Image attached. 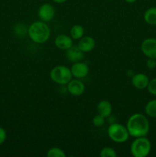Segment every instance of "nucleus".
Here are the masks:
<instances>
[{"instance_id": "obj_5", "label": "nucleus", "mask_w": 156, "mask_h": 157, "mask_svg": "<svg viewBox=\"0 0 156 157\" xmlns=\"http://www.w3.org/2000/svg\"><path fill=\"white\" fill-rule=\"evenodd\" d=\"M70 69L64 65H57L51 69L50 78L53 82L59 85H67L72 79Z\"/></svg>"}, {"instance_id": "obj_22", "label": "nucleus", "mask_w": 156, "mask_h": 157, "mask_svg": "<svg viewBox=\"0 0 156 157\" xmlns=\"http://www.w3.org/2000/svg\"><path fill=\"white\" fill-rule=\"evenodd\" d=\"M146 67L150 70H153L156 67V59L154 58H148L146 61Z\"/></svg>"}, {"instance_id": "obj_4", "label": "nucleus", "mask_w": 156, "mask_h": 157, "mask_svg": "<svg viewBox=\"0 0 156 157\" xmlns=\"http://www.w3.org/2000/svg\"><path fill=\"white\" fill-rule=\"evenodd\" d=\"M107 133L110 139L117 144L126 142L130 136L126 126L117 123H113L110 124L107 130Z\"/></svg>"}, {"instance_id": "obj_21", "label": "nucleus", "mask_w": 156, "mask_h": 157, "mask_svg": "<svg viewBox=\"0 0 156 157\" xmlns=\"http://www.w3.org/2000/svg\"><path fill=\"white\" fill-rule=\"evenodd\" d=\"M147 89H148V91L151 94L156 95V78H154L151 80H150Z\"/></svg>"}, {"instance_id": "obj_19", "label": "nucleus", "mask_w": 156, "mask_h": 157, "mask_svg": "<svg viewBox=\"0 0 156 157\" xmlns=\"http://www.w3.org/2000/svg\"><path fill=\"white\" fill-rule=\"evenodd\" d=\"M99 156L100 157H116L117 153L116 150L112 147H104L99 152Z\"/></svg>"}, {"instance_id": "obj_18", "label": "nucleus", "mask_w": 156, "mask_h": 157, "mask_svg": "<svg viewBox=\"0 0 156 157\" xmlns=\"http://www.w3.org/2000/svg\"><path fill=\"white\" fill-rule=\"evenodd\" d=\"M47 157H65L66 153L59 147H51L47 153Z\"/></svg>"}, {"instance_id": "obj_14", "label": "nucleus", "mask_w": 156, "mask_h": 157, "mask_svg": "<svg viewBox=\"0 0 156 157\" xmlns=\"http://www.w3.org/2000/svg\"><path fill=\"white\" fill-rule=\"evenodd\" d=\"M96 110H97L98 114L107 118L111 115L112 111H113V107L110 101L107 100H102L98 103Z\"/></svg>"}, {"instance_id": "obj_13", "label": "nucleus", "mask_w": 156, "mask_h": 157, "mask_svg": "<svg viewBox=\"0 0 156 157\" xmlns=\"http://www.w3.org/2000/svg\"><path fill=\"white\" fill-rule=\"evenodd\" d=\"M77 46L82 52H84V53H87V52H92L96 46V41L94 38L91 36H88V35L83 36L78 41Z\"/></svg>"}, {"instance_id": "obj_15", "label": "nucleus", "mask_w": 156, "mask_h": 157, "mask_svg": "<svg viewBox=\"0 0 156 157\" xmlns=\"http://www.w3.org/2000/svg\"><path fill=\"white\" fill-rule=\"evenodd\" d=\"M144 20L151 25H156V7H151L146 9L144 13Z\"/></svg>"}, {"instance_id": "obj_11", "label": "nucleus", "mask_w": 156, "mask_h": 157, "mask_svg": "<svg viewBox=\"0 0 156 157\" xmlns=\"http://www.w3.org/2000/svg\"><path fill=\"white\" fill-rule=\"evenodd\" d=\"M149 81L148 77L143 73L135 74L131 78V82L132 86L139 90H143V89L147 88Z\"/></svg>"}, {"instance_id": "obj_12", "label": "nucleus", "mask_w": 156, "mask_h": 157, "mask_svg": "<svg viewBox=\"0 0 156 157\" xmlns=\"http://www.w3.org/2000/svg\"><path fill=\"white\" fill-rule=\"evenodd\" d=\"M54 44L58 48L63 51H67L73 45V38L70 37V35L69 36L64 34H61L58 35L55 38Z\"/></svg>"}, {"instance_id": "obj_9", "label": "nucleus", "mask_w": 156, "mask_h": 157, "mask_svg": "<svg viewBox=\"0 0 156 157\" xmlns=\"http://www.w3.org/2000/svg\"><path fill=\"white\" fill-rule=\"evenodd\" d=\"M67 89L69 93L73 96H80L85 90V85L80 81V79H71L67 84Z\"/></svg>"}, {"instance_id": "obj_20", "label": "nucleus", "mask_w": 156, "mask_h": 157, "mask_svg": "<svg viewBox=\"0 0 156 157\" xmlns=\"http://www.w3.org/2000/svg\"><path fill=\"white\" fill-rule=\"evenodd\" d=\"M105 117L99 114H96L93 118V124L96 127H100L105 124Z\"/></svg>"}, {"instance_id": "obj_17", "label": "nucleus", "mask_w": 156, "mask_h": 157, "mask_svg": "<svg viewBox=\"0 0 156 157\" xmlns=\"http://www.w3.org/2000/svg\"><path fill=\"white\" fill-rule=\"evenodd\" d=\"M145 112L147 116L156 118V99L148 101L145 107Z\"/></svg>"}, {"instance_id": "obj_7", "label": "nucleus", "mask_w": 156, "mask_h": 157, "mask_svg": "<svg viewBox=\"0 0 156 157\" xmlns=\"http://www.w3.org/2000/svg\"><path fill=\"white\" fill-rule=\"evenodd\" d=\"M70 69L73 78H77V79H82V78H86L90 71L89 66L83 61L73 63Z\"/></svg>"}, {"instance_id": "obj_25", "label": "nucleus", "mask_w": 156, "mask_h": 157, "mask_svg": "<svg viewBox=\"0 0 156 157\" xmlns=\"http://www.w3.org/2000/svg\"><path fill=\"white\" fill-rule=\"evenodd\" d=\"M52 1H53L54 2L57 3V4H62V3L67 2V0H52Z\"/></svg>"}, {"instance_id": "obj_24", "label": "nucleus", "mask_w": 156, "mask_h": 157, "mask_svg": "<svg viewBox=\"0 0 156 157\" xmlns=\"http://www.w3.org/2000/svg\"><path fill=\"white\" fill-rule=\"evenodd\" d=\"M126 75H128V77H130V78H132V77L133 75H135V74H134V71H133V70H128V71L126 72Z\"/></svg>"}, {"instance_id": "obj_2", "label": "nucleus", "mask_w": 156, "mask_h": 157, "mask_svg": "<svg viewBox=\"0 0 156 157\" xmlns=\"http://www.w3.org/2000/svg\"><path fill=\"white\" fill-rule=\"evenodd\" d=\"M28 35L32 41L37 44L47 42L50 36V30L47 24L42 21L32 23L28 29Z\"/></svg>"}, {"instance_id": "obj_26", "label": "nucleus", "mask_w": 156, "mask_h": 157, "mask_svg": "<svg viewBox=\"0 0 156 157\" xmlns=\"http://www.w3.org/2000/svg\"><path fill=\"white\" fill-rule=\"evenodd\" d=\"M127 3H129V4H132V3L136 2L137 0H125Z\"/></svg>"}, {"instance_id": "obj_10", "label": "nucleus", "mask_w": 156, "mask_h": 157, "mask_svg": "<svg viewBox=\"0 0 156 157\" xmlns=\"http://www.w3.org/2000/svg\"><path fill=\"white\" fill-rule=\"evenodd\" d=\"M84 52L80 49L77 45H73L71 48L66 51V57L70 62H79L82 61L85 58Z\"/></svg>"}, {"instance_id": "obj_16", "label": "nucleus", "mask_w": 156, "mask_h": 157, "mask_svg": "<svg viewBox=\"0 0 156 157\" xmlns=\"http://www.w3.org/2000/svg\"><path fill=\"white\" fill-rule=\"evenodd\" d=\"M84 28L80 25H75L70 29V35L73 40H80L83 36H84Z\"/></svg>"}, {"instance_id": "obj_23", "label": "nucleus", "mask_w": 156, "mask_h": 157, "mask_svg": "<svg viewBox=\"0 0 156 157\" xmlns=\"http://www.w3.org/2000/svg\"><path fill=\"white\" fill-rule=\"evenodd\" d=\"M6 137H7L6 130L4 128L0 127V145H2L6 141Z\"/></svg>"}, {"instance_id": "obj_3", "label": "nucleus", "mask_w": 156, "mask_h": 157, "mask_svg": "<svg viewBox=\"0 0 156 157\" xmlns=\"http://www.w3.org/2000/svg\"><path fill=\"white\" fill-rule=\"evenodd\" d=\"M151 150V144L146 136L136 137L130 146V153L134 157H146Z\"/></svg>"}, {"instance_id": "obj_1", "label": "nucleus", "mask_w": 156, "mask_h": 157, "mask_svg": "<svg viewBox=\"0 0 156 157\" xmlns=\"http://www.w3.org/2000/svg\"><path fill=\"white\" fill-rule=\"evenodd\" d=\"M126 127L130 136H146L149 131V121L145 115L136 113L131 115L126 122Z\"/></svg>"}, {"instance_id": "obj_8", "label": "nucleus", "mask_w": 156, "mask_h": 157, "mask_svg": "<svg viewBox=\"0 0 156 157\" xmlns=\"http://www.w3.org/2000/svg\"><path fill=\"white\" fill-rule=\"evenodd\" d=\"M38 15L41 21L48 22V21H51L54 17V8L50 3H44L40 6Z\"/></svg>"}, {"instance_id": "obj_6", "label": "nucleus", "mask_w": 156, "mask_h": 157, "mask_svg": "<svg viewBox=\"0 0 156 157\" xmlns=\"http://www.w3.org/2000/svg\"><path fill=\"white\" fill-rule=\"evenodd\" d=\"M141 51L148 58L156 59V38H148L141 44Z\"/></svg>"}]
</instances>
